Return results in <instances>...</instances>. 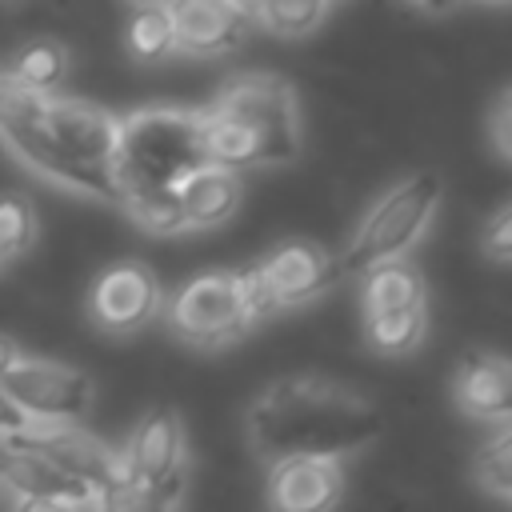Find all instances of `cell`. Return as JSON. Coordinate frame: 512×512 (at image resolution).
Returning <instances> with one entry per match:
<instances>
[{"label":"cell","instance_id":"cell-19","mask_svg":"<svg viewBox=\"0 0 512 512\" xmlns=\"http://www.w3.org/2000/svg\"><path fill=\"white\" fill-rule=\"evenodd\" d=\"M68 48L60 44V40H52V36H36V40H28V44H20L12 56H8V64L0 68L12 84H20V88H32V92H60V80H64V72H68Z\"/></svg>","mask_w":512,"mask_h":512},{"label":"cell","instance_id":"cell-15","mask_svg":"<svg viewBox=\"0 0 512 512\" xmlns=\"http://www.w3.org/2000/svg\"><path fill=\"white\" fill-rule=\"evenodd\" d=\"M0 488L12 500H60V504H72L84 512L92 504L88 488H80L56 464H48L40 452L20 448V444H0Z\"/></svg>","mask_w":512,"mask_h":512},{"label":"cell","instance_id":"cell-3","mask_svg":"<svg viewBox=\"0 0 512 512\" xmlns=\"http://www.w3.org/2000/svg\"><path fill=\"white\" fill-rule=\"evenodd\" d=\"M204 160L224 172L288 164L300 156L296 88L276 72H240L196 112Z\"/></svg>","mask_w":512,"mask_h":512},{"label":"cell","instance_id":"cell-17","mask_svg":"<svg viewBox=\"0 0 512 512\" xmlns=\"http://www.w3.org/2000/svg\"><path fill=\"white\" fill-rule=\"evenodd\" d=\"M404 308H428V288L416 264L396 260L360 276V316L404 312Z\"/></svg>","mask_w":512,"mask_h":512},{"label":"cell","instance_id":"cell-12","mask_svg":"<svg viewBox=\"0 0 512 512\" xmlns=\"http://www.w3.org/2000/svg\"><path fill=\"white\" fill-rule=\"evenodd\" d=\"M168 8H172V56H192V60L232 56L256 32L248 20V4L184 0Z\"/></svg>","mask_w":512,"mask_h":512},{"label":"cell","instance_id":"cell-4","mask_svg":"<svg viewBox=\"0 0 512 512\" xmlns=\"http://www.w3.org/2000/svg\"><path fill=\"white\" fill-rule=\"evenodd\" d=\"M204 144H200V120L184 108H140L132 116H120L116 136V188L124 196H156V192H180V184L200 172ZM120 208V204H116Z\"/></svg>","mask_w":512,"mask_h":512},{"label":"cell","instance_id":"cell-30","mask_svg":"<svg viewBox=\"0 0 512 512\" xmlns=\"http://www.w3.org/2000/svg\"><path fill=\"white\" fill-rule=\"evenodd\" d=\"M20 356H24V348H20V344H16L8 332H0V380H4V376L16 368V360H20Z\"/></svg>","mask_w":512,"mask_h":512},{"label":"cell","instance_id":"cell-26","mask_svg":"<svg viewBox=\"0 0 512 512\" xmlns=\"http://www.w3.org/2000/svg\"><path fill=\"white\" fill-rule=\"evenodd\" d=\"M480 248H484L496 264H508V256H512V204H500V208L488 216V224H484V232H480Z\"/></svg>","mask_w":512,"mask_h":512},{"label":"cell","instance_id":"cell-23","mask_svg":"<svg viewBox=\"0 0 512 512\" xmlns=\"http://www.w3.org/2000/svg\"><path fill=\"white\" fill-rule=\"evenodd\" d=\"M472 480L480 492H488L496 504L512 500V428L496 424L492 436L472 456Z\"/></svg>","mask_w":512,"mask_h":512},{"label":"cell","instance_id":"cell-5","mask_svg":"<svg viewBox=\"0 0 512 512\" xmlns=\"http://www.w3.org/2000/svg\"><path fill=\"white\" fill-rule=\"evenodd\" d=\"M440 200H444V180L432 168H420L396 180L388 192H380L372 208L360 216V224L352 228L344 252L336 256L340 276L360 280L372 268L408 260V252L420 244V236L436 220Z\"/></svg>","mask_w":512,"mask_h":512},{"label":"cell","instance_id":"cell-20","mask_svg":"<svg viewBox=\"0 0 512 512\" xmlns=\"http://www.w3.org/2000/svg\"><path fill=\"white\" fill-rule=\"evenodd\" d=\"M124 48L136 64H156L172 56V8L168 4H132L124 20Z\"/></svg>","mask_w":512,"mask_h":512},{"label":"cell","instance_id":"cell-29","mask_svg":"<svg viewBox=\"0 0 512 512\" xmlns=\"http://www.w3.org/2000/svg\"><path fill=\"white\" fill-rule=\"evenodd\" d=\"M8 512H84V508H72L60 500H12Z\"/></svg>","mask_w":512,"mask_h":512},{"label":"cell","instance_id":"cell-28","mask_svg":"<svg viewBox=\"0 0 512 512\" xmlns=\"http://www.w3.org/2000/svg\"><path fill=\"white\" fill-rule=\"evenodd\" d=\"M20 428H28V424H24V416H20V412L8 404V396L0 392V444H4V440H12Z\"/></svg>","mask_w":512,"mask_h":512},{"label":"cell","instance_id":"cell-22","mask_svg":"<svg viewBox=\"0 0 512 512\" xmlns=\"http://www.w3.org/2000/svg\"><path fill=\"white\" fill-rule=\"evenodd\" d=\"M428 308H404V312H376L364 316V340L380 356H408L424 340Z\"/></svg>","mask_w":512,"mask_h":512},{"label":"cell","instance_id":"cell-6","mask_svg":"<svg viewBox=\"0 0 512 512\" xmlns=\"http://www.w3.org/2000/svg\"><path fill=\"white\" fill-rule=\"evenodd\" d=\"M160 320L180 344L196 352H220L244 340L256 324H264L248 292L244 268H212L164 292Z\"/></svg>","mask_w":512,"mask_h":512},{"label":"cell","instance_id":"cell-10","mask_svg":"<svg viewBox=\"0 0 512 512\" xmlns=\"http://www.w3.org/2000/svg\"><path fill=\"white\" fill-rule=\"evenodd\" d=\"M4 444H20V448H32L40 452L48 464H56L68 480H76L80 488H88L92 496L116 480H124L120 472V452L108 448L100 436L76 428V424H28L20 428L12 440Z\"/></svg>","mask_w":512,"mask_h":512},{"label":"cell","instance_id":"cell-1","mask_svg":"<svg viewBox=\"0 0 512 512\" xmlns=\"http://www.w3.org/2000/svg\"><path fill=\"white\" fill-rule=\"evenodd\" d=\"M120 116L64 92H32L0 72V144L48 184L84 200L120 204Z\"/></svg>","mask_w":512,"mask_h":512},{"label":"cell","instance_id":"cell-25","mask_svg":"<svg viewBox=\"0 0 512 512\" xmlns=\"http://www.w3.org/2000/svg\"><path fill=\"white\" fill-rule=\"evenodd\" d=\"M120 212L140 224L144 232H156V236H180L188 232L184 228V212H180V196L176 192H156V196H124L120 200Z\"/></svg>","mask_w":512,"mask_h":512},{"label":"cell","instance_id":"cell-2","mask_svg":"<svg viewBox=\"0 0 512 512\" xmlns=\"http://www.w3.org/2000/svg\"><path fill=\"white\" fill-rule=\"evenodd\" d=\"M248 444L260 460H344L380 436V404L332 376H280L248 404Z\"/></svg>","mask_w":512,"mask_h":512},{"label":"cell","instance_id":"cell-18","mask_svg":"<svg viewBox=\"0 0 512 512\" xmlns=\"http://www.w3.org/2000/svg\"><path fill=\"white\" fill-rule=\"evenodd\" d=\"M188 472H176L164 484H132V480H116L108 488H100L88 504V512H176L184 492H188Z\"/></svg>","mask_w":512,"mask_h":512},{"label":"cell","instance_id":"cell-11","mask_svg":"<svg viewBox=\"0 0 512 512\" xmlns=\"http://www.w3.org/2000/svg\"><path fill=\"white\" fill-rule=\"evenodd\" d=\"M120 452V472L132 484H164L176 472H188V440L176 408H148L132 428Z\"/></svg>","mask_w":512,"mask_h":512},{"label":"cell","instance_id":"cell-9","mask_svg":"<svg viewBox=\"0 0 512 512\" xmlns=\"http://www.w3.org/2000/svg\"><path fill=\"white\" fill-rule=\"evenodd\" d=\"M164 284L144 260H116L88 284V316L108 336H132L160 320Z\"/></svg>","mask_w":512,"mask_h":512},{"label":"cell","instance_id":"cell-21","mask_svg":"<svg viewBox=\"0 0 512 512\" xmlns=\"http://www.w3.org/2000/svg\"><path fill=\"white\" fill-rule=\"evenodd\" d=\"M332 16V4L324 0H300V4H248L252 28L280 36V40H300L312 36L324 20Z\"/></svg>","mask_w":512,"mask_h":512},{"label":"cell","instance_id":"cell-8","mask_svg":"<svg viewBox=\"0 0 512 512\" xmlns=\"http://www.w3.org/2000/svg\"><path fill=\"white\" fill-rule=\"evenodd\" d=\"M0 392L24 416V424H76L92 408V376L84 368L28 352L0 380Z\"/></svg>","mask_w":512,"mask_h":512},{"label":"cell","instance_id":"cell-7","mask_svg":"<svg viewBox=\"0 0 512 512\" xmlns=\"http://www.w3.org/2000/svg\"><path fill=\"white\" fill-rule=\"evenodd\" d=\"M244 280L260 320H268L276 312L304 308L328 296L340 284V264H336V252H328L324 244L292 236L272 244L256 264H244Z\"/></svg>","mask_w":512,"mask_h":512},{"label":"cell","instance_id":"cell-16","mask_svg":"<svg viewBox=\"0 0 512 512\" xmlns=\"http://www.w3.org/2000/svg\"><path fill=\"white\" fill-rule=\"evenodd\" d=\"M180 212H184V228L188 232H204V228H220L228 224L240 204H244V180L240 172H224L204 164L200 172H192L180 184Z\"/></svg>","mask_w":512,"mask_h":512},{"label":"cell","instance_id":"cell-27","mask_svg":"<svg viewBox=\"0 0 512 512\" xmlns=\"http://www.w3.org/2000/svg\"><path fill=\"white\" fill-rule=\"evenodd\" d=\"M488 132H492V148H496V160H512V88H500L496 104H492V120H488Z\"/></svg>","mask_w":512,"mask_h":512},{"label":"cell","instance_id":"cell-13","mask_svg":"<svg viewBox=\"0 0 512 512\" xmlns=\"http://www.w3.org/2000/svg\"><path fill=\"white\" fill-rule=\"evenodd\" d=\"M344 460L292 456L268 464L264 504L268 512H336L344 500Z\"/></svg>","mask_w":512,"mask_h":512},{"label":"cell","instance_id":"cell-24","mask_svg":"<svg viewBox=\"0 0 512 512\" xmlns=\"http://www.w3.org/2000/svg\"><path fill=\"white\" fill-rule=\"evenodd\" d=\"M36 244V208L24 192L0 196V264L20 260Z\"/></svg>","mask_w":512,"mask_h":512},{"label":"cell","instance_id":"cell-14","mask_svg":"<svg viewBox=\"0 0 512 512\" xmlns=\"http://www.w3.org/2000/svg\"><path fill=\"white\" fill-rule=\"evenodd\" d=\"M452 400L468 420L508 424L512 412V364L492 348H472L452 372Z\"/></svg>","mask_w":512,"mask_h":512}]
</instances>
